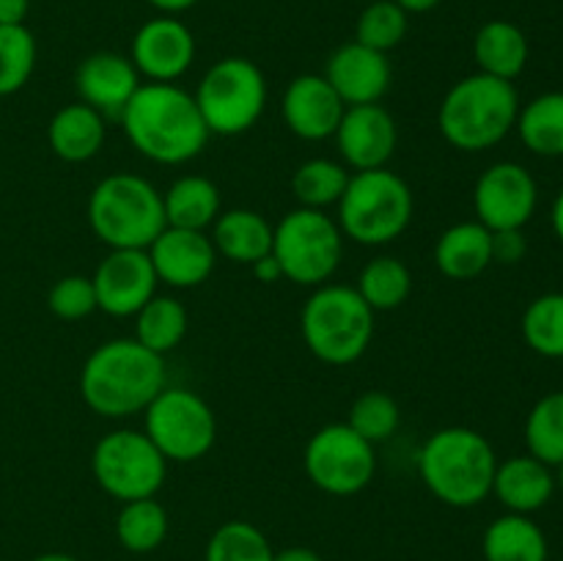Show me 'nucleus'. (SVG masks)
Instances as JSON below:
<instances>
[{"label":"nucleus","mask_w":563,"mask_h":561,"mask_svg":"<svg viewBox=\"0 0 563 561\" xmlns=\"http://www.w3.org/2000/svg\"><path fill=\"white\" fill-rule=\"evenodd\" d=\"M528 253V242L522 229L509 231H493V262L500 264H517L522 262Z\"/></svg>","instance_id":"obj_40"},{"label":"nucleus","mask_w":563,"mask_h":561,"mask_svg":"<svg viewBox=\"0 0 563 561\" xmlns=\"http://www.w3.org/2000/svg\"><path fill=\"white\" fill-rule=\"evenodd\" d=\"M308 479L322 493L346 498L372 484L377 471V454L368 440H363L350 424H328L317 429L302 454Z\"/></svg>","instance_id":"obj_12"},{"label":"nucleus","mask_w":563,"mask_h":561,"mask_svg":"<svg viewBox=\"0 0 563 561\" xmlns=\"http://www.w3.org/2000/svg\"><path fill=\"white\" fill-rule=\"evenodd\" d=\"M192 97L209 135H242L267 108V80L253 61L223 58L209 66Z\"/></svg>","instance_id":"obj_9"},{"label":"nucleus","mask_w":563,"mask_h":561,"mask_svg":"<svg viewBox=\"0 0 563 561\" xmlns=\"http://www.w3.org/2000/svg\"><path fill=\"white\" fill-rule=\"evenodd\" d=\"M528 454L555 468L563 462V391L544 394L526 418Z\"/></svg>","instance_id":"obj_33"},{"label":"nucleus","mask_w":563,"mask_h":561,"mask_svg":"<svg viewBox=\"0 0 563 561\" xmlns=\"http://www.w3.org/2000/svg\"><path fill=\"white\" fill-rule=\"evenodd\" d=\"M555 493L553 468L531 454L509 457L498 462L493 479V495L515 515H533L544 509Z\"/></svg>","instance_id":"obj_21"},{"label":"nucleus","mask_w":563,"mask_h":561,"mask_svg":"<svg viewBox=\"0 0 563 561\" xmlns=\"http://www.w3.org/2000/svg\"><path fill=\"white\" fill-rule=\"evenodd\" d=\"M553 476H555V487H559L561 493H563V462H559V465H555Z\"/></svg>","instance_id":"obj_48"},{"label":"nucleus","mask_w":563,"mask_h":561,"mask_svg":"<svg viewBox=\"0 0 563 561\" xmlns=\"http://www.w3.org/2000/svg\"><path fill=\"white\" fill-rule=\"evenodd\" d=\"M522 339L537 355L563 358V292H548L528 302L522 314Z\"/></svg>","instance_id":"obj_34"},{"label":"nucleus","mask_w":563,"mask_h":561,"mask_svg":"<svg viewBox=\"0 0 563 561\" xmlns=\"http://www.w3.org/2000/svg\"><path fill=\"white\" fill-rule=\"evenodd\" d=\"M251 270H253V275L262 280V284H275V280L284 278V273H280V264L275 262L273 253H269V256H264V258H258V262H253Z\"/></svg>","instance_id":"obj_42"},{"label":"nucleus","mask_w":563,"mask_h":561,"mask_svg":"<svg viewBox=\"0 0 563 561\" xmlns=\"http://www.w3.org/2000/svg\"><path fill=\"white\" fill-rule=\"evenodd\" d=\"M165 388V358L135 339H110L86 358L80 396L102 418L143 413Z\"/></svg>","instance_id":"obj_2"},{"label":"nucleus","mask_w":563,"mask_h":561,"mask_svg":"<svg viewBox=\"0 0 563 561\" xmlns=\"http://www.w3.org/2000/svg\"><path fill=\"white\" fill-rule=\"evenodd\" d=\"M159 284L170 289H192L212 275L218 251L207 231L165 226L157 240L146 248Z\"/></svg>","instance_id":"obj_16"},{"label":"nucleus","mask_w":563,"mask_h":561,"mask_svg":"<svg viewBox=\"0 0 563 561\" xmlns=\"http://www.w3.org/2000/svg\"><path fill=\"white\" fill-rule=\"evenodd\" d=\"M168 512L157 498H137L121 504L115 515V539L130 553H152L168 537Z\"/></svg>","instance_id":"obj_29"},{"label":"nucleus","mask_w":563,"mask_h":561,"mask_svg":"<svg viewBox=\"0 0 563 561\" xmlns=\"http://www.w3.org/2000/svg\"><path fill=\"white\" fill-rule=\"evenodd\" d=\"M333 138L346 168L374 170L385 168L394 157L399 130H396L394 116L379 102L350 105Z\"/></svg>","instance_id":"obj_15"},{"label":"nucleus","mask_w":563,"mask_h":561,"mask_svg":"<svg viewBox=\"0 0 563 561\" xmlns=\"http://www.w3.org/2000/svg\"><path fill=\"white\" fill-rule=\"evenodd\" d=\"M91 473L110 498L137 501L154 498L168 476V460L146 432L113 429L97 440L91 451Z\"/></svg>","instance_id":"obj_10"},{"label":"nucleus","mask_w":563,"mask_h":561,"mask_svg":"<svg viewBox=\"0 0 563 561\" xmlns=\"http://www.w3.org/2000/svg\"><path fill=\"white\" fill-rule=\"evenodd\" d=\"M484 561H548V537L531 515L498 517L482 539Z\"/></svg>","instance_id":"obj_27"},{"label":"nucleus","mask_w":563,"mask_h":561,"mask_svg":"<svg viewBox=\"0 0 563 561\" xmlns=\"http://www.w3.org/2000/svg\"><path fill=\"white\" fill-rule=\"evenodd\" d=\"M49 311L66 322H77L97 311V292L91 275H64L47 295Z\"/></svg>","instance_id":"obj_39"},{"label":"nucleus","mask_w":563,"mask_h":561,"mask_svg":"<svg viewBox=\"0 0 563 561\" xmlns=\"http://www.w3.org/2000/svg\"><path fill=\"white\" fill-rule=\"evenodd\" d=\"M212 245L218 256L251 267L273 253V226L253 209H229L212 223Z\"/></svg>","instance_id":"obj_24"},{"label":"nucleus","mask_w":563,"mask_h":561,"mask_svg":"<svg viewBox=\"0 0 563 561\" xmlns=\"http://www.w3.org/2000/svg\"><path fill=\"white\" fill-rule=\"evenodd\" d=\"M119 121L137 154L159 165L187 163L209 141L196 97L176 82H141Z\"/></svg>","instance_id":"obj_1"},{"label":"nucleus","mask_w":563,"mask_h":561,"mask_svg":"<svg viewBox=\"0 0 563 561\" xmlns=\"http://www.w3.org/2000/svg\"><path fill=\"white\" fill-rule=\"evenodd\" d=\"M350 182V170L344 163L328 157H313L297 165L295 176H291V193H295L297 204L306 209H328L341 201Z\"/></svg>","instance_id":"obj_32"},{"label":"nucleus","mask_w":563,"mask_h":561,"mask_svg":"<svg viewBox=\"0 0 563 561\" xmlns=\"http://www.w3.org/2000/svg\"><path fill=\"white\" fill-rule=\"evenodd\" d=\"M539 204V187L531 170L520 163H495L473 187L476 220L489 231L526 229Z\"/></svg>","instance_id":"obj_13"},{"label":"nucleus","mask_w":563,"mask_h":561,"mask_svg":"<svg viewBox=\"0 0 563 561\" xmlns=\"http://www.w3.org/2000/svg\"><path fill=\"white\" fill-rule=\"evenodd\" d=\"M146 3H152L154 9L165 11V14H176V11H185L190 9V6H196L198 0H146Z\"/></svg>","instance_id":"obj_44"},{"label":"nucleus","mask_w":563,"mask_h":561,"mask_svg":"<svg viewBox=\"0 0 563 561\" xmlns=\"http://www.w3.org/2000/svg\"><path fill=\"white\" fill-rule=\"evenodd\" d=\"M31 0H0V25H22Z\"/></svg>","instance_id":"obj_41"},{"label":"nucleus","mask_w":563,"mask_h":561,"mask_svg":"<svg viewBox=\"0 0 563 561\" xmlns=\"http://www.w3.org/2000/svg\"><path fill=\"white\" fill-rule=\"evenodd\" d=\"M36 66V38L25 25H0V97L16 94Z\"/></svg>","instance_id":"obj_36"},{"label":"nucleus","mask_w":563,"mask_h":561,"mask_svg":"<svg viewBox=\"0 0 563 561\" xmlns=\"http://www.w3.org/2000/svg\"><path fill=\"white\" fill-rule=\"evenodd\" d=\"M498 468L493 443L471 427H445L429 435L418 451V473L445 506L471 509L493 495Z\"/></svg>","instance_id":"obj_3"},{"label":"nucleus","mask_w":563,"mask_h":561,"mask_svg":"<svg viewBox=\"0 0 563 561\" xmlns=\"http://www.w3.org/2000/svg\"><path fill=\"white\" fill-rule=\"evenodd\" d=\"M269 539L247 520H229L209 537L203 561H273Z\"/></svg>","instance_id":"obj_35"},{"label":"nucleus","mask_w":563,"mask_h":561,"mask_svg":"<svg viewBox=\"0 0 563 561\" xmlns=\"http://www.w3.org/2000/svg\"><path fill=\"white\" fill-rule=\"evenodd\" d=\"M284 121L302 141H324L333 138L346 105L324 75H300L284 91Z\"/></svg>","instance_id":"obj_19"},{"label":"nucleus","mask_w":563,"mask_h":561,"mask_svg":"<svg viewBox=\"0 0 563 561\" xmlns=\"http://www.w3.org/2000/svg\"><path fill=\"white\" fill-rule=\"evenodd\" d=\"M520 94L515 82L484 72L462 77L449 88L438 110V127L460 152H487L517 124Z\"/></svg>","instance_id":"obj_4"},{"label":"nucleus","mask_w":563,"mask_h":561,"mask_svg":"<svg viewBox=\"0 0 563 561\" xmlns=\"http://www.w3.org/2000/svg\"><path fill=\"white\" fill-rule=\"evenodd\" d=\"M196 58V38L185 22L157 16L141 25L132 38V64L148 82H174L190 69Z\"/></svg>","instance_id":"obj_17"},{"label":"nucleus","mask_w":563,"mask_h":561,"mask_svg":"<svg viewBox=\"0 0 563 561\" xmlns=\"http://www.w3.org/2000/svg\"><path fill=\"white\" fill-rule=\"evenodd\" d=\"M187 336V308L170 295H154L135 314V341L157 355H168Z\"/></svg>","instance_id":"obj_30"},{"label":"nucleus","mask_w":563,"mask_h":561,"mask_svg":"<svg viewBox=\"0 0 563 561\" xmlns=\"http://www.w3.org/2000/svg\"><path fill=\"white\" fill-rule=\"evenodd\" d=\"M273 256L286 280L317 289L339 270L344 234L322 209L297 207L273 226Z\"/></svg>","instance_id":"obj_8"},{"label":"nucleus","mask_w":563,"mask_h":561,"mask_svg":"<svg viewBox=\"0 0 563 561\" xmlns=\"http://www.w3.org/2000/svg\"><path fill=\"white\" fill-rule=\"evenodd\" d=\"M324 80L335 88L346 108L350 105H374L390 88V61L385 53L361 42L341 44L328 58Z\"/></svg>","instance_id":"obj_18"},{"label":"nucleus","mask_w":563,"mask_h":561,"mask_svg":"<svg viewBox=\"0 0 563 561\" xmlns=\"http://www.w3.org/2000/svg\"><path fill=\"white\" fill-rule=\"evenodd\" d=\"M163 207L165 223L174 229L207 231L220 215V190L207 176H179L163 193Z\"/></svg>","instance_id":"obj_26"},{"label":"nucleus","mask_w":563,"mask_h":561,"mask_svg":"<svg viewBox=\"0 0 563 561\" xmlns=\"http://www.w3.org/2000/svg\"><path fill=\"white\" fill-rule=\"evenodd\" d=\"M355 289L374 314L394 311V308L405 306L410 297L412 273L401 258L374 256L372 262L363 264Z\"/></svg>","instance_id":"obj_31"},{"label":"nucleus","mask_w":563,"mask_h":561,"mask_svg":"<svg viewBox=\"0 0 563 561\" xmlns=\"http://www.w3.org/2000/svg\"><path fill=\"white\" fill-rule=\"evenodd\" d=\"M399 9H405L407 14H423V11H432L440 0H394Z\"/></svg>","instance_id":"obj_45"},{"label":"nucleus","mask_w":563,"mask_h":561,"mask_svg":"<svg viewBox=\"0 0 563 561\" xmlns=\"http://www.w3.org/2000/svg\"><path fill=\"white\" fill-rule=\"evenodd\" d=\"M300 333L313 358L330 366H350L372 344L374 311L355 286L322 284L302 302Z\"/></svg>","instance_id":"obj_7"},{"label":"nucleus","mask_w":563,"mask_h":561,"mask_svg":"<svg viewBox=\"0 0 563 561\" xmlns=\"http://www.w3.org/2000/svg\"><path fill=\"white\" fill-rule=\"evenodd\" d=\"M553 231L563 245V190L555 196V201H553Z\"/></svg>","instance_id":"obj_46"},{"label":"nucleus","mask_w":563,"mask_h":561,"mask_svg":"<svg viewBox=\"0 0 563 561\" xmlns=\"http://www.w3.org/2000/svg\"><path fill=\"white\" fill-rule=\"evenodd\" d=\"M528 38L515 22L493 20L478 28L473 38V58H476L478 72L489 77L515 82L517 75H522L528 64Z\"/></svg>","instance_id":"obj_25"},{"label":"nucleus","mask_w":563,"mask_h":561,"mask_svg":"<svg viewBox=\"0 0 563 561\" xmlns=\"http://www.w3.org/2000/svg\"><path fill=\"white\" fill-rule=\"evenodd\" d=\"M335 207H339L335 223L346 240L379 248L405 234L407 226L412 223L416 198L399 174L374 168L350 174L344 196Z\"/></svg>","instance_id":"obj_6"},{"label":"nucleus","mask_w":563,"mask_h":561,"mask_svg":"<svg viewBox=\"0 0 563 561\" xmlns=\"http://www.w3.org/2000/svg\"><path fill=\"white\" fill-rule=\"evenodd\" d=\"M31 561H77L75 556H69V553H42V556H36V559H31Z\"/></svg>","instance_id":"obj_47"},{"label":"nucleus","mask_w":563,"mask_h":561,"mask_svg":"<svg viewBox=\"0 0 563 561\" xmlns=\"http://www.w3.org/2000/svg\"><path fill=\"white\" fill-rule=\"evenodd\" d=\"M88 226L99 242L146 251L165 229L163 193L137 174H110L88 196Z\"/></svg>","instance_id":"obj_5"},{"label":"nucleus","mask_w":563,"mask_h":561,"mask_svg":"<svg viewBox=\"0 0 563 561\" xmlns=\"http://www.w3.org/2000/svg\"><path fill=\"white\" fill-rule=\"evenodd\" d=\"M273 561H324L317 550L302 548V544H295V548H286L280 553H275Z\"/></svg>","instance_id":"obj_43"},{"label":"nucleus","mask_w":563,"mask_h":561,"mask_svg":"<svg viewBox=\"0 0 563 561\" xmlns=\"http://www.w3.org/2000/svg\"><path fill=\"white\" fill-rule=\"evenodd\" d=\"M434 264L451 280H473L493 264V231L478 220L449 226L434 245Z\"/></svg>","instance_id":"obj_22"},{"label":"nucleus","mask_w":563,"mask_h":561,"mask_svg":"<svg viewBox=\"0 0 563 561\" xmlns=\"http://www.w3.org/2000/svg\"><path fill=\"white\" fill-rule=\"evenodd\" d=\"M143 416H146L143 432L168 462L201 460L218 438V421L207 399L179 385H165L143 410Z\"/></svg>","instance_id":"obj_11"},{"label":"nucleus","mask_w":563,"mask_h":561,"mask_svg":"<svg viewBox=\"0 0 563 561\" xmlns=\"http://www.w3.org/2000/svg\"><path fill=\"white\" fill-rule=\"evenodd\" d=\"M399 405L385 391H366V394H361L352 402L350 416H346V424L372 446L394 438L396 429H399Z\"/></svg>","instance_id":"obj_37"},{"label":"nucleus","mask_w":563,"mask_h":561,"mask_svg":"<svg viewBox=\"0 0 563 561\" xmlns=\"http://www.w3.org/2000/svg\"><path fill=\"white\" fill-rule=\"evenodd\" d=\"M108 138L104 116L86 102H71L49 119L47 141L55 157L66 163H86L97 157Z\"/></svg>","instance_id":"obj_23"},{"label":"nucleus","mask_w":563,"mask_h":561,"mask_svg":"<svg viewBox=\"0 0 563 561\" xmlns=\"http://www.w3.org/2000/svg\"><path fill=\"white\" fill-rule=\"evenodd\" d=\"M515 130L526 148L539 157H563V91L539 94L520 105Z\"/></svg>","instance_id":"obj_28"},{"label":"nucleus","mask_w":563,"mask_h":561,"mask_svg":"<svg viewBox=\"0 0 563 561\" xmlns=\"http://www.w3.org/2000/svg\"><path fill=\"white\" fill-rule=\"evenodd\" d=\"M407 36V11L399 9L394 0H377L363 14L357 16L355 42L366 44V47L388 53V50L399 47L401 38Z\"/></svg>","instance_id":"obj_38"},{"label":"nucleus","mask_w":563,"mask_h":561,"mask_svg":"<svg viewBox=\"0 0 563 561\" xmlns=\"http://www.w3.org/2000/svg\"><path fill=\"white\" fill-rule=\"evenodd\" d=\"M97 308L110 317H135L157 295V273L146 251L113 248L91 275Z\"/></svg>","instance_id":"obj_14"},{"label":"nucleus","mask_w":563,"mask_h":561,"mask_svg":"<svg viewBox=\"0 0 563 561\" xmlns=\"http://www.w3.org/2000/svg\"><path fill=\"white\" fill-rule=\"evenodd\" d=\"M75 88L80 102L91 105L102 116L119 119L141 88V75L135 64L119 53H93L77 66Z\"/></svg>","instance_id":"obj_20"}]
</instances>
